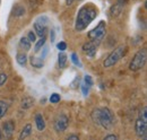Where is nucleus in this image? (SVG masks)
Masks as SVG:
<instances>
[{
  "label": "nucleus",
  "instance_id": "nucleus-1",
  "mask_svg": "<svg viewBox=\"0 0 147 140\" xmlns=\"http://www.w3.org/2000/svg\"><path fill=\"white\" fill-rule=\"evenodd\" d=\"M96 16H97V9L92 3H88L84 7H82L78 11L77 18H76V24H75L76 31H78V32L84 31L94 20V18Z\"/></svg>",
  "mask_w": 147,
  "mask_h": 140
},
{
  "label": "nucleus",
  "instance_id": "nucleus-2",
  "mask_svg": "<svg viewBox=\"0 0 147 140\" xmlns=\"http://www.w3.org/2000/svg\"><path fill=\"white\" fill-rule=\"evenodd\" d=\"M92 120L94 121V123H96L97 125L107 130L111 129L115 123L114 115L108 107L95 108L92 112Z\"/></svg>",
  "mask_w": 147,
  "mask_h": 140
},
{
  "label": "nucleus",
  "instance_id": "nucleus-3",
  "mask_svg": "<svg viewBox=\"0 0 147 140\" xmlns=\"http://www.w3.org/2000/svg\"><path fill=\"white\" fill-rule=\"evenodd\" d=\"M127 53V46L126 45H120L118 48H115L112 52L107 57V59L103 62L104 68H110L112 66H114L122 57H125V54Z\"/></svg>",
  "mask_w": 147,
  "mask_h": 140
},
{
  "label": "nucleus",
  "instance_id": "nucleus-4",
  "mask_svg": "<svg viewBox=\"0 0 147 140\" xmlns=\"http://www.w3.org/2000/svg\"><path fill=\"white\" fill-rule=\"evenodd\" d=\"M147 108L144 107L143 111L140 112V116L137 119L136 124H135V130H136V135L139 138H146L147 133Z\"/></svg>",
  "mask_w": 147,
  "mask_h": 140
},
{
  "label": "nucleus",
  "instance_id": "nucleus-5",
  "mask_svg": "<svg viewBox=\"0 0 147 140\" xmlns=\"http://www.w3.org/2000/svg\"><path fill=\"white\" fill-rule=\"evenodd\" d=\"M146 59H147V51L146 49H142L139 50L138 52L136 53L129 65V69L131 71H138L142 68H144L145 63H146Z\"/></svg>",
  "mask_w": 147,
  "mask_h": 140
},
{
  "label": "nucleus",
  "instance_id": "nucleus-6",
  "mask_svg": "<svg viewBox=\"0 0 147 140\" xmlns=\"http://www.w3.org/2000/svg\"><path fill=\"white\" fill-rule=\"evenodd\" d=\"M105 32H107L105 22L101 20V22L98 23V25H97L95 28H93L92 31L88 33V38H90L92 42H94L96 45H98L100 42L103 40V37H104V35H105Z\"/></svg>",
  "mask_w": 147,
  "mask_h": 140
},
{
  "label": "nucleus",
  "instance_id": "nucleus-7",
  "mask_svg": "<svg viewBox=\"0 0 147 140\" xmlns=\"http://www.w3.org/2000/svg\"><path fill=\"white\" fill-rule=\"evenodd\" d=\"M69 124V119L65 114H60L57 116L55 121V130L57 132H63Z\"/></svg>",
  "mask_w": 147,
  "mask_h": 140
},
{
  "label": "nucleus",
  "instance_id": "nucleus-8",
  "mask_svg": "<svg viewBox=\"0 0 147 140\" xmlns=\"http://www.w3.org/2000/svg\"><path fill=\"white\" fill-rule=\"evenodd\" d=\"M96 46L97 45L91 41V42H87V43H85L83 45V50H84V52L86 53L88 57L93 58L95 55V53H96Z\"/></svg>",
  "mask_w": 147,
  "mask_h": 140
},
{
  "label": "nucleus",
  "instance_id": "nucleus-9",
  "mask_svg": "<svg viewBox=\"0 0 147 140\" xmlns=\"http://www.w3.org/2000/svg\"><path fill=\"white\" fill-rule=\"evenodd\" d=\"M92 85H93L92 77L86 75V76H85V78H84L83 85H82V90H83V94H84V96H87V94H88L90 89H91V87H92Z\"/></svg>",
  "mask_w": 147,
  "mask_h": 140
},
{
  "label": "nucleus",
  "instance_id": "nucleus-10",
  "mask_svg": "<svg viewBox=\"0 0 147 140\" xmlns=\"http://www.w3.org/2000/svg\"><path fill=\"white\" fill-rule=\"evenodd\" d=\"M47 25H48V23H43V22H40V20L35 22V24H34V30H35V32H36V34L38 35V36L42 37V36L45 35Z\"/></svg>",
  "mask_w": 147,
  "mask_h": 140
},
{
  "label": "nucleus",
  "instance_id": "nucleus-11",
  "mask_svg": "<svg viewBox=\"0 0 147 140\" xmlns=\"http://www.w3.org/2000/svg\"><path fill=\"white\" fill-rule=\"evenodd\" d=\"M2 129H3L6 137H11V135L14 133V130H15V124L13 121H8V122L3 123Z\"/></svg>",
  "mask_w": 147,
  "mask_h": 140
},
{
  "label": "nucleus",
  "instance_id": "nucleus-12",
  "mask_svg": "<svg viewBox=\"0 0 147 140\" xmlns=\"http://www.w3.org/2000/svg\"><path fill=\"white\" fill-rule=\"evenodd\" d=\"M35 123H36V128L38 131H43L45 129V121L44 118L42 116V114H36L35 115Z\"/></svg>",
  "mask_w": 147,
  "mask_h": 140
},
{
  "label": "nucleus",
  "instance_id": "nucleus-13",
  "mask_svg": "<svg viewBox=\"0 0 147 140\" xmlns=\"http://www.w3.org/2000/svg\"><path fill=\"white\" fill-rule=\"evenodd\" d=\"M122 8H123V6H121V5H119V3L112 6L110 9L111 17H117V16H119V15L121 14V11H122Z\"/></svg>",
  "mask_w": 147,
  "mask_h": 140
},
{
  "label": "nucleus",
  "instance_id": "nucleus-14",
  "mask_svg": "<svg viewBox=\"0 0 147 140\" xmlns=\"http://www.w3.org/2000/svg\"><path fill=\"white\" fill-rule=\"evenodd\" d=\"M31 133H32V125L31 124H26L25 127H24V129L22 130V132H20V135H19V139H25V138H27L28 136H31Z\"/></svg>",
  "mask_w": 147,
  "mask_h": 140
},
{
  "label": "nucleus",
  "instance_id": "nucleus-15",
  "mask_svg": "<svg viewBox=\"0 0 147 140\" xmlns=\"http://www.w3.org/2000/svg\"><path fill=\"white\" fill-rule=\"evenodd\" d=\"M31 65L34 68H42L43 67V58H36L34 55L31 57Z\"/></svg>",
  "mask_w": 147,
  "mask_h": 140
},
{
  "label": "nucleus",
  "instance_id": "nucleus-16",
  "mask_svg": "<svg viewBox=\"0 0 147 140\" xmlns=\"http://www.w3.org/2000/svg\"><path fill=\"white\" fill-rule=\"evenodd\" d=\"M19 45L22 49H24L25 51H30L31 50V42L28 41L27 37H22L20 38V42H19Z\"/></svg>",
  "mask_w": 147,
  "mask_h": 140
},
{
  "label": "nucleus",
  "instance_id": "nucleus-17",
  "mask_svg": "<svg viewBox=\"0 0 147 140\" xmlns=\"http://www.w3.org/2000/svg\"><path fill=\"white\" fill-rule=\"evenodd\" d=\"M34 104V98H32V97H25L23 101H22V108H30L31 106H33Z\"/></svg>",
  "mask_w": 147,
  "mask_h": 140
},
{
  "label": "nucleus",
  "instance_id": "nucleus-18",
  "mask_svg": "<svg viewBox=\"0 0 147 140\" xmlns=\"http://www.w3.org/2000/svg\"><path fill=\"white\" fill-rule=\"evenodd\" d=\"M58 59H59V67L60 68H65L66 63H67V54L63 53V51H61L58 55Z\"/></svg>",
  "mask_w": 147,
  "mask_h": 140
},
{
  "label": "nucleus",
  "instance_id": "nucleus-19",
  "mask_svg": "<svg viewBox=\"0 0 147 140\" xmlns=\"http://www.w3.org/2000/svg\"><path fill=\"white\" fill-rule=\"evenodd\" d=\"M8 107H9V105H8L7 102L0 101V119L6 115V113H7V111H8Z\"/></svg>",
  "mask_w": 147,
  "mask_h": 140
},
{
  "label": "nucleus",
  "instance_id": "nucleus-20",
  "mask_svg": "<svg viewBox=\"0 0 147 140\" xmlns=\"http://www.w3.org/2000/svg\"><path fill=\"white\" fill-rule=\"evenodd\" d=\"M16 60H17L18 65H20V66H25L26 62H27V57H26L25 53H17V55H16Z\"/></svg>",
  "mask_w": 147,
  "mask_h": 140
},
{
  "label": "nucleus",
  "instance_id": "nucleus-21",
  "mask_svg": "<svg viewBox=\"0 0 147 140\" xmlns=\"http://www.w3.org/2000/svg\"><path fill=\"white\" fill-rule=\"evenodd\" d=\"M44 44H45V35H44V36H42V37H41V40L36 42V44H35V46H34V52L35 53L40 52V50L44 46Z\"/></svg>",
  "mask_w": 147,
  "mask_h": 140
},
{
  "label": "nucleus",
  "instance_id": "nucleus-22",
  "mask_svg": "<svg viewBox=\"0 0 147 140\" xmlns=\"http://www.w3.org/2000/svg\"><path fill=\"white\" fill-rule=\"evenodd\" d=\"M24 13H25V9L22 6H19V5H17L14 8V15H16V16H22Z\"/></svg>",
  "mask_w": 147,
  "mask_h": 140
},
{
  "label": "nucleus",
  "instance_id": "nucleus-23",
  "mask_svg": "<svg viewBox=\"0 0 147 140\" xmlns=\"http://www.w3.org/2000/svg\"><path fill=\"white\" fill-rule=\"evenodd\" d=\"M50 102L53 103V104L58 103V102H60V95H58L57 93H53V94L50 96Z\"/></svg>",
  "mask_w": 147,
  "mask_h": 140
},
{
  "label": "nucleus",
  "instance_id": "nucleus-24",
  "mask_svg": "<svg viewBox=\"0 0 147 140\" xmlns=\"http://www.w3.org/2000/svg\"><path fill=\"white\" fill-rule=\"evenodd\" d=\"M27 38H28L30 42H35V40H36V35H35V33H34L33 31H31V32H28Z\"/></svg>",
  "mask_w": 147,
  "mask_h": 140
},
{
  "label": "nucleus",
  "instance_id": "nucleus-25",
  "mask_svg": "<svg viewBox=\"0 0 147 140\" xmlns=\"http://www.w3.org/2000/svg\"><path fill=\"white\" fill-rule=\"evenodd\" d=\"M7 78H8V76H7L6 73L0 72V86H2V85L7 81Z\"/></svg>",
  "mask_w": 147,
  "mask_h": 140
},
{
  "label": "nucleus",
  "instance_id": "nucleus-26",
  "mask_svg": "<svg viewBox=\"0 0 147 140\" xmlns=\"http://www.w3.org/2000/svg\"><path fill=\"white\" fill-rule=\"evenodd\" d=\"M58 49H59L60 51H65V50L67 49V44H66L65 42H60V43L58 44Z\"/></svg>",
  "mask_w": 147,
  "mask_h": 140
},
{
  "label": "nucleus",
  "instance_id": "nucleus-27",
  "mask_svg": "<svg viewBox=\"0 0 147 140\" xmlns=\"http://www.w3.org/2000/svg\"><path fill=\"white\" fill-rule=\"evenodd\" d=\"M71 60H73V62L75 63V65H79V60H78V57H77V54L76 53H73L71 54Z\"/></svg>",
  "mask_w": 147,
  "mask_h": 140
},
{
  "label": "nucleus",
  "instance_id": "nucleus-28",
  "mask_svg": "<svg viewBox=\"0 0 147 140\" xmlns=\"http://www.w3.org/2000/svg\"><path fill=\"white\" fill-rule=\"evenodd\" d=\"M110 139L117 140L118 139V136H115V135H108V136L104 137V140H110Z\"/></svg>",
  "mask_w": 147,
  "mask_h": 140
},
{
  "label": "nucleus",
  "instance_id": "nucleus-29",
  "mask_svg": "<svg viewBox=\"0 0 147 140\" xmlns=\"http://www.w3.org/2000/svg\"><path fill=\"white\" fill-rule=\"evenodd\" d=\"M118 3L121 5V6H125L128 3V0H118Z\"/></svg>",
  "mask_w": 147,
  "mask_h": 140
},
{
  "label": "nucleus",
  "instance_id": "nucleus-30",
  "mask_svg": "<svg viewBox=\"0 0 147 140\" xmlns=\"http://www.w3.org/2000/svg\"><path fill=\"white\" fill-rule=\"evenodd\" d=\"M67 139H68V140H71V139L78 140V136H76V135H71V136H69Z\"/></svg>",
  "mask_w": 147,
  "mask_h": 140
},
{
  "label": "nucleus",
  "instance_id": "nucleus-31",
  "mask_svg": "<svg viewBox=\"0 0 147 140\" xmlns=\"http://www.w3.org/2000/svg\"><path fill=\"white\" fill-rule=\"evenodd\" d=\"M74 1H75V0H66V3H67V5H68V6H70V5H71V3H73Z\"/></svg>",
  "mask_w": 147,
  "mask_h": 140
},
{
  "label": "nucleus",
  "instance_id": "nucleus-32",
  "mask_svg": "<svg viewBox=\"0 0 147 140\" xmlns=\"http://www.w3.org/2000/svg\"><path fill=\"white\" fill-rule=\"evenodd\" d=\"M53 40H55V32H53V31H51V41L53 42Z\"/></svg>",
  "mask_w": 147,
  "mask_h": 140
},
{
  "label": "nucleus",
  "instance_id": "nucleus-33",
  "mask_svg": "<svg viewBox=\"0 0 147 140\" xmlns=\"http://www.w3.org/2000/svg\"><path fill=\"white\" fill-rule=\"evenodd\" d=\"M0 138H1V132H0Z\"/></svg>",
  "mask_w": 147,
  "mask_h": 140
}]
</instances>
